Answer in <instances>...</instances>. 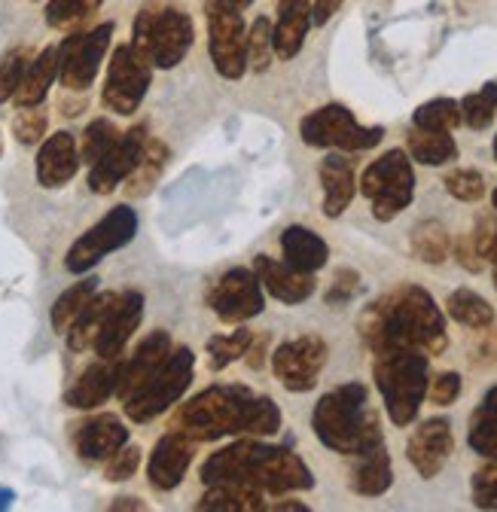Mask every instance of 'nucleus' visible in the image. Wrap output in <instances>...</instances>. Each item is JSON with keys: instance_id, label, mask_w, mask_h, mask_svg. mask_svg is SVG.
Returning <instances> with one entry per match:
<instances>
[{"instance_id": "nucleus-40", "label": "nucleus", "mask_w": 497, "mask_h": 512, "mask_svg": "<svg viewBox=\"0 0 497 512\" xmlns=\"http://www.w3.org/2000/svg\"><path fill=\"white\" fill-rule=\"evenodd\" d=\"M104 0H49L46 25L58 31H74L101 10Z\"/></svg>"}, {"instance_id": "nucleus-37", "label": "nucleus", "mask_w": 497, "mask_h": 512, "mask_svg": "<svg viewBox=\"0 0 497 512\" xmlns=\"http://www.w3.org/2000/svg\"><path fill=\"white\" fill-rule=\"evenodd\" d=\"M452 320H458L461 327L470 330H488L494 324V308L473 290H455L446 302Z\"/></svg>"}, {"instance_id": "nucleus-55", "label": "nucleus", "mask_w": 497, "mask_h": 512, "mask_svg": "<svg viewBox=\"0 0 497 512\" xmlns=\"http://www.w3.org/2000/svg\"><path fill=\"white\" fill-rule=\"evenodd\" d=\"M110 509H144V503L135 500V497H119V500L110 503Z\"/></svg>"}, {"instance_id": "nucleus-32", "label": "nucleus", "mask_w": 497, "mask_h": 512, "mask_svg": "<svg viewBox=\"0 0 497 512\" xmlns=\"http://www.w3.org/2000/svg\"><path fill=\"white\" fill-rule=\"evenodd\" d=\"M247 452L251 442H235L214 452L202 464V482L205 485H226V482H241L244 485V467H247Z\"/></svg>"}, {"instance_id": "nucleus-18", "label": "nucleus", "mask_w": 497, "mask_h": 512, "mask_svg": "<svg viewBox=\"0 0 497 512\" xmlns=\"http://www.w3.org/2000/svg\"><path fill=\"white\" fill-rule=\"evenodd\" d=\"M141 317H144V296L138 290H126L119 293L104 327L95 339V354L101 360H116L122 351H126L129 339L135 336V330L141 327Z\"/></svg>"}, {"instance_id": "nucleus-1", "label": "nucleus", "mask_w": 497, "mask_h": 512, "mask_svg": "<svg viewBox=\"0 0 497 512\" xmlns=\"http://www.w3.org/2000/svg\"><path fill=\"white\" fill-rule=\"evenodd\" d=\"M360 336L372 354L388 348H415L437 357L449 348L446 317L424 287H400L372 302L360 317Z\"/></svg>"}, {"instance_id": "nucleus-34", "label": "nucleus", "mask_w": 497, "mask_h": 512, "mask_svg": "<svg viewBox=\"0 0 497 512\" xmlns=\"http://www.w3.org/2000/svg\"><path fill=\"white\" fill-rule=\"evenodd\" d=\"M98 293V281L95 278H86V281H77L74 287H68L65 293H61L49 311V320H52V330L65 336L71 327H74V320L80 317V311L89 305V299Z\"/></svg>"}, {"instance_id": "nucleus-5", "label": "nucleus", "mask_w": 497, "mask_h": 512, "mask_svg": "<svg viewBox=\"0 0 497 512\" xmlns=\"http://www.w3.org/2000/svg\"><path fill=\"white\" fill-rule=\"evenodd\" d=\"M193 22L186 13L174 7H144L135 19V37L132 43L147 52L153 68L171 71L186 58L193 46Z\"/></svg>"}, {"instance_id": "nucleus-21", "label": "nucleus", "mask_w": 497, "mask_h": 512, "mask_svg": "<svg viewBox=\"0 0 497 512\" xmlns=\"http://www.w3.org/2000/svg\"><path fill=\"white\" fill-rule=\"evenodd\" d=\"M168 354H171V336L168 333H162V330H156V333H150L141 345H138V351L129 357V360H122V366H119V384H116V397L126 403L141 384L168 360Z\"/></svg>"}, {"instance_id": "nucleus-60", "label": "nucleus", "mask_w": 497, "mask_h": 512, "mask_svg": "<svg viewBox=\"0 0 497 512\" xmlns=\"http://www.w3.org/2000/svg\"><path fill=\"white\" fill-rule=\"evenodd\" d=\"M494 290H497V266H494Z\"/></svg>"}, {"instance_id": "nucleus-38", "label": "nucleus", "mask_w": 497, "mask_h": 512, "mask_svg": "<svg viewBox=\"0 0 497 512\" xmlns=\"http://www.w3.org/2000/svg\"><path fill=\"white\" fill-rule=\"evenodd\" d=\"M165 162H168V147H165L162 141L147 138V147H144V153H141V162H138V168L129 174V186H126V192H129L132 199H135V196H147V192L153 189V183L159 180Z\"/></svg>"}, {"instance_id": "nucleus-19", "label": "nucleus", "mask_w": 497, "mask_h": 512, "mask_svg": "<svg viewBox=\"0 0 497 512\" xmlns=\"http://www.w3.org/2000/svg\"><path fill=\"white\" fill-rule=\"evenodd\" d=\"M193 455H196V442L183 433H168L156 442L153 455H150V464H147V479L156 491H174L186 470L193 464Z\"/></svg>"}, {"instance_id": "nucleus-7", "label": "nucleus", "mask_w": 497, "mask_h": 512, "mask_svg": "<svg viewBox=\"0 0 497 512\" xmlns=\"http://www.w3.org/2000/svg\"><path fill=\"white\" fill-rule=\"evenodd\" d=\"M360 192L372 202V217L379 223L394 220L412 205L415 196V171L412 159L403 150H391L372 162L360 177Z\"/></svg>"}, {"instance_id": "nucleus-24", "label": "nucleus", "mask_w": 497, "mask_h": 512, "mask_svg": "<svg viewBox=\"0 0 497 512\" xmlns=\"http://www.w3.org/2000/svg\"><path fill=\"white\" fill-rule=\"evenodd\" d=\"M119 366L122 360H98L92 363L71 388L65 391V403L71 409H98L101 403H107L116 394L119 384Z\"/></svg>"}, {"instance_id": "nucleus-9", "label": "nucleus", "mask_w": 497, "mask_h": 512, "mask_svg": "<svg viewBox=\"0 0 497 512\" xmlns=\"http://www.w3.org/2000/svg\"><path fill=\"white\" fill-rule=\"evenodd\" d=\"M150 80H153V61L147 58V52H141L135 43L116 46L101 92L104 107L119 116H132L147 98Z\"/></svg>"}, {"instance_id": "nucleus-39", "label": "nucleus", "mask_w": 497, "mask_h": 512, "mask_svg": "<svg viewBox=\"0 0 497 512\" xmlns=\"http://www.w3.org/2000/svg\"><path fill=\"white\" fill-rule=\"evenodd\" d=\"M412 125L424 128V132H452L461 125V104L452 98H433L415 110Z\"/></svg>"}, {"instance_id": "nucleus-62", "label": "nucleus", "mask_w": 497, "mask_h": 512, "mask_svg": "<svg viewBox=\"0 0 497 512\" xmlns=\"http://www.w3.org/2000/svg\"><path fill=\"white\" fill-rule=\"evenodd\" d=\"M494 208H497V189H494Z\"/></svg>"}, {"instance_id": "nucleus-49", "label": "nucleus", "mask_w": 497, "mask_h": 512, "mask_svg": "<svg viewBox=\"0 0 497 512\" xmlns=\"http://www.w3.org/2000/svg\"><path fill=\"white\" fill-rule=\"evenodd\" d=\"M138 467H141V448L126 442V445L119 448V452H113V455L107 458L104 479H107V482H126V479H132V476L138 473Z\"/></svg>"}, {"instance_id": "nucleus-20", "label": "nucleus", "mask_w": 497, "mask_h": 512, "mask_svg": "<svg viewBox=\"0 0 497 512\" xmlns=\"http://www.w3.org/2000/svg\"><path fill=\"white\" fill-rule=\"evenodd\" d=\"M80 168V147L71 132H55L37 153V183L43 189H61Z\"/></svg>"}, {"instance_id": "nucleus-43", "label": "nucleus", "mask_w": 497, "mask_h": 512, "mask_svg": "<svg viewBox=\"0 0 497 512\" xmlns=\"http://www.w3.org/2000/svg\"><path fill=\"white\" fill-rule=\"evenodd\" d=\"M119 138V132H116V125L110 122V119H95V122H89V128L83 132V138H80V162H86V165H95L110 147H113V141Z\"/></svg>"}, {"instance_id": "nucleus-33", "label": "nucleus", "mask_w": 497, "mask_h": 512, "mask_svg": "<svg viewBox=\"0 0 497 512\" xmlns=\"http://www.w3.org/2000/svg\"><path fill=\"white\" fill-rule=\"evenodd\" d=\"M470 448L476 455L497 461V388H491L470 421Z\"/></svg>"}, {"instance_id": "nucleus-8", "label": "nucleus", "mask_w": 497, "mask_h": 512, "mask_svg": "<svg viewBox=\"0 0 497 512\" xmlns=\"http://www.w3.org/2000/svg\"><path fill=\"white\" fill-rule=\"evenodd\" d=\"M299 135L308 147L324 150H342V153H360L382 144L385 128L379 125H360L354 113L342 104H327L315 113H308L299 125Z\"/></svg>"}, {"instance_id": "nucleus-17", "label": "nucleus", "mask_w": 497, "mask_h": 512, "mask_svg": "<svg viewBox=\"0 0 497 512\" xmlns=\"http://www.w3.org/2000/svg\"><path fill=\"white\" fill-rule=\"evenodd\" d=\"M452 448H455L452 424L446 418H430L421 427H415V433L409 436L406 455L421 479H433L440 476V470L452 458Z\"/></svg>"}, {"instance_id": "nucleus-41", "label": "nucleus", "mask_w": 497, "mask_h": 512, "mask_svg": "<svg viewBox=\"0 0 497 512\" xmlns=\"http://www.w3.org/2000/svg\"><path fill=\"white\" fill-rule=\"evenodd\" d=\"M251 345H254V333H251V330H235V333H229V336H211L208 345H205V348H208V366H211L214 372H220V369H226L229 363L241 360Z\"/></svg>"}, {"instance_id": "nucleus-58", "label": "nucleus", "mask_w": 497, "mask_h": 512, "mask_svg": "<svg viewBox=\"0 0 497 512\" xmlns=\"http://www.w3.org/2000/svg\"><path fill=\"white\" fill-rule=\"evenodd\" d=\"M485 256H488V260L497 266V232H494V238H491V244H488V253H485Z\"/></svg>"}, {"instance_id": "nucleus-42", "label": "nucleus", "mask_w": 497, "mask_h": 512, "mask_svg": "<svg viewBox=\"0 0 497 512\" xmlns=\"http://www.w3.org/2000/svg\"><path fill=\"white\" fill-rule=\"evenodd\" d=\"M461 104V122H467L473 132H482V128L491 125L494 113H497V83L482 86L479 92L467 95Z\"/></svg>"}, {"instance_id": "nucleus-47", "label": "nucleus", "mask_w": 497, "mask_h": 512, "mask_svg": "<svg viewBox=\"0 0 497 512\" xmlns=\"http://www.w3.org/2000/svg\"><path fill=\"white\" fill-rule=\"evenodd\" d=\"M28 61H31L28 49H13L4 61H0V104L13 101V95L28 71Z\"/></svg>"}, {"instance_id": "nucleus-29", "label": "nucleus", "mask_w": 497, "mask_h": 512, "mask_svg": "<svg viewBox=\"0 0 497 512\" xmlns=\"http://www.w3.org/2000/svg\"><path fill=\"white\" fill-rule=\"evenodd\" d=\"M58 77V46H46L37 58L28 61V71L13 95V101L19 107H34V104H43L52 83Z\"/></svg>"}, {"instance_id": "nucleus-14", "label": "nucleus", "mask_w": 497, "mask_h": 512, "mask_svg": "<svg viewBox=\"0 0 497 512\" xmlns=\"http://www.w3.org/2000/svg\"><path fill=\"white\" fill-rule=\"evenodd\" d=\"M327 342L321 336H299L284 342L272 354L275 378L293 394H305L318 384L321 369L327 366Z\"/></svg>"}, {"instance_id": "nucleus-26", "label": "nucleus", "mask_w": 497, "mask_h": 512, "mask_svg": "<svg viewBox=\"0 0 497 512\" xmlns=\"http://www.w3.org/2000/svg\"><path fill=\"white\" fill-rule=\"evenodd\" d=\"M354 458L357 464L351 470V491L363 497H382L394 485V467H391V455L385 452V442L366 448V452Z\"/></svg>"}, {"instance_id": "nucleus-10", "label": "nucleus", "mask_w": 497, "mask_h": 512, "mask_svg": "<svg viewBox=\"0 0 497 512\" xmlns=\"http://www.w3.org/2000/svg\"><path fill=\"white\" fill-rule=\"evenodd\" d=\"M244 485H254L263 494H287V491H308L315 485V476L290 448L251 442L247 467H244Z\"/></svg>"}, {"instance_id": "nucleus-51", "label": "nucleus", "mask_w": 497, "mask_h": 512, "mask_svg": "<svg viewBox=\"0 0 497 512\" xmlns=\"http://www.w3.org/2000/svg\"><path fill=\"white\" fill-rule=\"evenodd\" d=\"M461 394V375L458 372H440L427 381V397L437 406H452Z\"/></svg>"}, {"instance_id": "nucleus-15", "label": "nucleus", "mask_w": 497, "mask_h": 512, "mask_svg": "<svg viewBox=\"0 0 497 512\" xmlns=\"http://www.w3.org/2000/svg\"><path fill=\"white\" fill-rule=\"evenodd\" d=\"M208 302L223 324H244L266 308L263 284L254 269H229L214 284Z\"/></svg>"}, {"instance_id": "nucleus-27", "label": "nucleus", "mask_w": 497, "mask_h": 512, "mask_svg": "<svg viewBox=\"0 0 497 512\" xmlns=\"http://www.w3.org/2000/svg\"><path fill=\"white\" fill-rule=\"evenodd\" d=\"M281 250H284V263H290L299 272H312V275L327 266V256H330L327 241L305 226H287L281 232Z\"/></svg>"}, {"instance_id": "nucleus-35", "label": "nucleus", "mask_w": 497, "mask_h": 512, "mask_svg": "<svg viewBox=\"0 0 497 512\" xmlns=\"http://www.w3.org/2000/svg\"><path fill=\"white\" fill-rule=\"evenodd\" d=\"M452 238L443 223L437 220H424L412 229V253L427 266H443L449 260Z\"/></svg>"}, {"instance_id": "nucleus-59", "label": "nucleus", "mask_w": 497, "mask_h": 512, "mask_svg": "<svg viewBox=\"0 0 497 512\" xmlns=\"http://www.w3.org/2000/svg\"><path fill=\"white\" fill-rule=\"evenodd\" d=\"M0 156H4V135H0Z\"/></svg>"}, {"instance_id": "nucleus-45", "label": "nucleus", "mask_w": 497, "mask_h": 512, "mask_svg": "<svg viewBox=\"0 0 497 512\" xmlns=\"http://www.w3.org/2000/svg\"><path fill=\"white\" fill-rule=\"evenodd\" d=\"M49 128V113L43 110V104H34V107H19L16 119H13V135L19 144L25 147H34L43 141Z\"/></svg>"}, {"instance_id": "nucleus-25", "label": "nucleus", "mask_w": 497, "mask_h": 512, "mask_svg": "<svg viewBox=\"0 0 497 512\" xmlns=\"http://www.w3.org/2000/svg\"><path fill=\"white\" fill-rule=\"evenodd\" d=\"M312 28V0H281L278 25L272 28V46L281 58L299 55L305 34Z\"/></svg>"}, {"instance_id": "nucleus-31", "label": "nucleus", "mask_w": 497, "mask_h": 512, "mask_svg": "<svg viewBox=\"0 0 497 512\" xmlns=\"http://www.w3.org/2000/svg\"><path fill=\"white\" fill-rule=\"evenodd\" d=\"M196 509H217V512H257L266 509L263 491L254 485L226 482V485H208V494L196 503Z\"/></svg>"}, {"instance_id": "nucleus-12", "label": "nucleus", "mask_w": 497, "mask_h": 512, "mask_svg": "<svg viewBox=\"0 0 497 512\" xmlns=\"http://www.w3.org/2000/svg\"><path fill=\"white\" fill-rule=\"evenodd\" d=\"M110 37H113V25L104 22L92 31L74 34L65 43L58 46V80L68 92H86L98 71L101 61L110 49Z\"/></svg>"}, {"instance_id": "nucleus-57", "label": "nucleus", "mask_w": 497, "mask_h": 512, "mask_svg": "<svg viewBox=\"0 0 497 512\" xmlns=\"http://www.w3.org/2000/svg\"><path fill=\"white\" fill-rule=\"evenodd\" d=\"M13 500H16V494L10 488H0V509H10Z\"/></svg>"}, {"instance_id": "nucleus-52", "label": "nucleus", "mask_w": 497, "mask_h": 512, "mask_svg": "<svg viewBox=\"0 0 497 512\" xmlns=\"http://www.w3.org/2000/svg\"><path fill=\"white\" fill-rule=\"evenodd\" d=\"M360 290V275L354 269H339L327 293V305H348Z\"/></svg>"}, {"instance_id": "nucleus-13", "label": "nucleus", "mask_w": 497, "mask_h": 512, "mask_svg": "<svg viewBox=\"0 0 497 512\" xmlns=\"http://www.w3.org/2000/svg\"><path fill=\"white\" fill-rule=\"evenodd\" d=\"M208 49L220 77L238 80L247 71V34L238 10L208 4Z\"/></svg>"}, {"instance_id": "nucleus-50", "label": "nucleus", "mask_w": 497, "mask_h": 512, "mask_svg": "<svg viewBox=\"0 0 497 512\" xmlns=\"http://www.w3.org/2000/svg\"><path fill=\"white\" fill-rule=\"evenodd\" d=\"M473 503L479 509H497V461L473 476Z\"/></svg>"}, {"instance_id": "nucleus-36", "label": "nucleus", "mask_w": 497, "mask_h": 512, "mask_svg": "<svg viewBox=\"0 0 497 512\" xmlns=\"http://www.w3.org/2000/svg\"><path fill=\"white\" fill-rule=\"evenodd\" d=\"M409 156L421 165H446L458 159V144L449 132H424V128H415L409 135Z\"/></svg>"}, {"instance_id": "nucleus-61", "label": "nucleus", "mask_w": 497, "mask_h": 512, "mask_svg": "<svg viewBox=\"0 0 497 512\" xmlns=\"http://www.w3.org/2000/svg\"><path fill=\"white\" fill-rule=\"evenodd\" d=\"M494 159H497V138H494Z\"/></svg>"}, {"instance_id": "nucleus-46", "label": "nucleus", "mask_w": 497, "mask_h": 512, "mask_svg": "<svg viewBox=\"0 0 497 512\" xmlns=\"http://www.w3.org/2000/svg\"><path fill=\"white\" fill-rule=\"evenodd\" d=\"M272 22L269 19H257L247 31V68H254L257 74L269 68L272 61Z\"/></svg>"}, {"instance_id": "nucleus-23", "label": "nucleus", "mask_w": 497, "mask_h": 512, "mask_svg": "<svg viewBox=\"0 0 497 512\" xmlns=\"http://www.w3.org/2000/svg\"><path fill=\"white\" fill-rule=\"evenodd\" d=\"M126 442H129V427L122 424L116 415H98V418L80 424V430L74 436L77 455L89 464L107 461Z\"/></svg>"}, {"instance_id": "nucleus-16", "label": "nucleus", "mask_w": 497, "mask_h": 512, "mask_svg": "<svg viewBox=\"0 0 497 512\" xmlns=\"http://www.w3.org/2000/svg\"><path fill=\"white\" fill-rule=\"evenodd\" d=\"M144 147H147V128L144 125H135L126 135H119L113 141V147L95 165H89V189L95 192V196H110L119 183H126L129 174L138 168Z\"/></svg>"}, {"instance_id": "nucleus-56", "label": "nucleus", "mask_w": 497, "mask_h": 512, "mask_svg": "<svg viewBox=\"0 0 497 512\" xmlns=\"http://www.w3.org/2000/svg\"><path fill=\"white\" fill-rule=\"evenodd\" d=\"M214 4H220V7H229V10H244V7H251L254 0H214Z\"/></svg>"}, {"instance_id": "nucleus-6", "label": "nucleus", "mask_w": 497, "mask_h": 512, "mask_svg": "<svg viewBox=\"0 0 497 512\" xmlns=\"http://www.w3.org/2000/svg\"><path fill=\"white\" fill-rule=\"evenodd\" d=\"M193 369L196 354L190 348H171L168 360L126 400V415L138 424H147L168 412L193 384Z\"/></svg>"}, {"instance_id": "nucleus-4", "label": "nucleus", "mask_w": 497, "mask_h": 512, "mask_svg": "<svg viewBox=\"0 0 497 512\" xmlns=\"http://www.w3.org/2000/svg\"><path fill=\"white\" fill-rule=\"evenodd\" d=\"M251 403V394L244 388H208L199 397H193L177 412V433L190 436L193 442H214L223 436L244 433V412Z\"/></svg>"}, {"instance_id": "nucleus-53", "label": "nucleus", "mask_w": 497, "mask_h": 512, "mask_svg": "<svg viewBox=\"0 0 497 512\" xmlns=\"http://www.w3.org/2000/svg\"><path fill=\"white\" fill-rule=\"evenodd\" d=\"M455 256H458V263H461L467 272H473V275L482 272V266H485V256L479 253L473 235H470V238H461V241L455 244Z\"/></svg>"}, {"instance_id": "nucleus-3", "label": "nucleus", "mask_w": 497, "mask_h": 512, "mask_svg": "<svg viewBox=\"0 0 497 512\" xmlns=\"http://www.w3.org/2000/svg\"><path fill=\"white\" fill-rule=\"evenodd\" d=\"M376 384L382 391L385 409L397 427H409L427 397L430 360L415 348H388L376 354Z\"/></svg>"}, {"instance_id": "nucleus-2", "label": "nucleus", "mask_w": 497, "mask_h": 512, "mask_svg": "<svg viewBox=\"0 0 497 512\" xmlns=\"http://www.w3.org/2000/svg\"><path fill=\"white\" fill-rule=\"evenodd\" d=\"M315 436L339 455H360L366 448L385 442L379 415L369 409L366 384L351 381L321 397L312 415Z\"/></svg>"}, {"instance_id": "nucleus-22", "label": "nucleus", "mask_w": 497, "mask_h": 512, "mask_svg": "<svg viewBox=\"0 0 497 512\" xmlns=\"http://www.w3.org/2000/svg\"><path fill=\"white\" fill-rule=\"evenodd\" d=\"M254 272H257L260 284L284 305H299L315 293L312 272H299L290 263H275L272 256H257Z\"/></svg>"}, {"instance_id": "nucleus-54", "label": "nucleus", "mask_w": 497, "mask_h": 512, "mask_svg": "<svg viewBox=\"0 0 497 512\" xmlns=\"http://www.w3.org/2000/svg\"><path fill=\"white\" fill-rule=\"evenodd\" d=\"M342 4H345V0H312V22L315 25H327L339 13Z\"/></svg>"}, {"instance_id": "nucleus-48", "label": "nucleus", "mask_w": 497, "mask_h": 512, "mask_svg": "<svg viewBox=\"0 0 497 512\" xmlns=\"http://www.w3.org/2000/svg\"><path fill=\"white\" fill-rule=\"evenodd\" d=\"M446 189L458 202H479L485 196V180L476 168H458L446 177Z\"/></svg>"}, {"instance_id": "nucleus-30", "label": "nucleus", "mask_w": 497, "mask_h": 512, "mask_svg": "<svg viewBox=\"0 0 497 512\" xmlns=\"http://www.w3.org/2000/svg\"><path fill=\"white\" fill-rule=\"evenodd\" d=\"M116 296H119V293H95V296L89 299V305L80 311V317L74 320V327L65 333V336H68V348H71L74 354H83V351L95 348V339H98V333H101V327H104V320H107V314H110Z\"/></svg>"}, {"instance_id": "nucleus-28", "label": "nucleus", "mask_w": 497, "mask_h": 512, "mask_svg": "<svg viewBox=\"0 0 497 512\" xmlns=\"http://www.w3.org/2000/svg\"><path fill=\"white\" fill-rule=\"evenodd\" d=\"M321 183H324V214L330 220L342 217L345 208L351 205L354 199V168L345 156L333 153L321 162Z\"/></svg>"}, {"instance_id": "nucleus-44", "label": "nucleus", "mask_w": 497, "mask_h": 512, "mask_svg": "<svg viewBox=\"0 0 497 512\" xmlns=\"http://www.w3.org/2000/svg\"><path fill=\"white\" fill-rule=\"evenodd\" d=\"M281 430V412L269 397H251L244 412V433L254 436H272Z\"/></svg>"}, {"instance_id": "nucleus-11", "label": "nucleus", "mask_w": 497, "mask_h": 512, "mask_svg": "<svg viewBox=\"0 0 497 512\" xmlns=\"http://www.w3.org/2000/svg\"><path fill=\"white\" fill-rule=\"evenodd\" d=\"M138 235V214L129 205H119L113 211H107L89 232H83L68 256H65V269L71 275H86L89 269H95L104 256H110L113 250L126 247L132 238Z\"/></svg>"}]
</instances>
